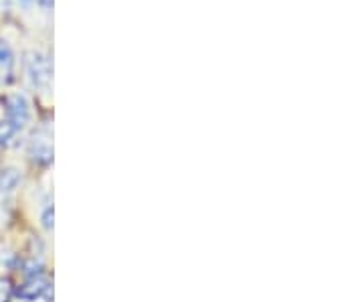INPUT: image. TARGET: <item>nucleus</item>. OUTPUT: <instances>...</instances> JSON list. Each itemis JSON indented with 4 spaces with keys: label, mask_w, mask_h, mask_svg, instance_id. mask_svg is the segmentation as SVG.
<instances>
[{
    "label": "nucleus",
    "mask_w": 364,
    "mask_h": 302,
    "mask_svg": "<svg viewBox=\"0 0 364 302\" xmlns=\"http://www.w3.org/2000/svg\"><path fill=\"white\" fill-rule=\"evenodd\" d=\"M26 76L31 79V83L35 88H47L51 81V61L47 55H43L39 51H33L26 55Z\"/></svg>",
    "instance_id": "f257e3e1"
},
{
    "label": "nucleus",
    "mask_w": 364,
    "mask_h": 302,
    "mask_svg": "<svg viewBox=\"0 0 364 302\" xmlns=\"http://www.w3.org/2000/svg\"><path fill=\"white\" fill-rule=\"evenodd\" d=\"M16 296H18L21 301H26V302H33V301H37V298H45L47 302H53L51 282H49L47 278L41 276V274L39 276L26 278L25 284L16 290Z\"/></svg>",
    "instance_id": "f03ea898"
},
{
    "label": "nucleus",
    "mask_w": 364,
    "mask_h": 302,
    "mask_svg": "<svg viewBox=\"0 0 364 302\" xmlns=\"http://www.w3.org/2000/svg\"><path fill=\"white\" fill-rule=\"evenodd\" d=\"M31 118V110L25 95H11L6 100V122H11L16 130H23Z\"/></svg>",
    "instance_id": "7ed1b4c3"
},
{
    "label": "nucleus",
    "mask_w": 364,
    "mask_h": 302,
    "mask_svg": "<svg viewBox=\"0 0 364 302\" xmlns=\"http://www.w3.org/2000/svg\"><path fill=\"white\" fill-rule=\"evenodd\" d=\"M28 155L35 162L39 165H49L53 160V142H51V134L47 130L37 132L31 140V146H28Z\"/></svg>",
    "instance_id": "20e7f679"
},
{
    "label": "nucleus",
    "mask_w": 364,
    "mask_h": 302,
    "mask_svg": "<svg viewBox=\"0 0 364 302\" xmlns=\"http://www.w3.org/2000/svg\"><path fill=\"white\" fill-rule=\"evenodd\" d=\"M14 67V55L11 45L4 39H0V88L11 81Z\"/></svg>",
    "instance_id": "39448f33"
},
{
    "label": "nucleus",
    "mask_w": 364,
    "mask_h": 302,
    "mask_svg": "<svg viewBox=\"0 0 364 302\" xmlns=\"http://www.w3.org/2000/svg\"><path fill=\"white\" fill-rule=\"evenodd\" d=\"M21 184V172L16 169H2L0 171V193H13Z\"/></svg>",
    "instance_id": "423d86ee"
},
{
    "label": "nucleus",
    "mask_w": 364,
    "mask_h": 302,
    "mask_svg": "<svg viewBox=\"0 0 364 302\" xmlns=\"http://www.w3.org/2000/svg\"><path fill=\"white\" fill-rule=\"evenodd\" d=\"M16 134H18V130L14 128L11 122H6V120L0 122V145L11 146L14 138H16Z\"/></svg>",
    "instance_id": "0eeeda50"
},
{
    "label": "nucleus",
    "mask_w": 364,
    "mask_h": 302,
    "mask_svg": "<svg viewBox=\"0 0 364 302\" xmlns=\"http://www.w3.org/2000/svg\"><path fill=\"white\" fill-rule=\"evenodd\" d=\"M11 294H13L11 282H9V280H4V278H0V302H9Z\"/></svg>",
    "instance_id": "6e6552de"
},
{
    "label": "nucleus",
    "mask_w": 364,
    "mask_h": 302,
    "mask_svg": "<svg viewBox=\"0 0 364 302\" xmlns=\"http://www.w3.org/2000/svg\"><path fill=\"white\" fill-rule=\"evenodd\" d=\"M41 219H43V225H45L47 229H53V205H47V207H45Z\"/></svg>",
    "instance_id": "1a4fd4ad"
},
{
    "label": "nucleus",
    "mask_w": 364,
    "mask_h": 302,
    "mask_svg": "<svg viewBox=\"0 0 364 302\" xmlns=\"http://www.w3.org/2000/svg\"><path fill=\"white\" fill-rule=\"evenodd\" d=\"M39 2L45 6V9H51L53 6V0H39Z\"/></svg>",
    "instance_id": "9d476101"
},
{
    "label": "nucleus",
    "mask_w": 364,
    "mask_h": 302,
    "mask_svg": "<svg viewBox=\"0 0 364 302\" xmlns=\"http://www.w3.org/2000/svg\"><path fill=\"white\" fill-rule=\"evenodd\" d=\"M23 2H28V0H23Z\"/></svg>",
    "instance_id": "9b49d317"
}]
</instances>
